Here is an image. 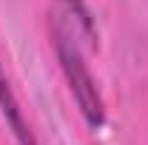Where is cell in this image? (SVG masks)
Masks as SVG:
<instances>
[{
    "mask_svg": "<svg viewBox=\"0 0 148 145\" xmlns=\"http://www.w3.org/2000/svg\"><path fill=\"white\" fill-rule=\"evenodd\" d=\"M54 54L86 125L94 131L103 128L106 125V100H103V91L97 85V77L91 74L86 57H83L80 40L74 37L71 29H63V26L54 29Z\"/></svg>",
    "mask_w": 148,
    "mask_h": 145,
    "instance_id": "cell-1",
    "label": "cell"
},
{
    "mask_svg": "<svg viewBox=\"0 0 148 145\" xmlns=\"http://www.w3.org/2000/svg\"><path fill=\"white\" fill-rule=\"evenodd\" d=\"M0 114H3L9 131L14 134L17 145H37L34 134H32V125H29V120H26V114H23V108L17 103V94H14L9 77L3 71V63H0Z\"/></svg>",
    "mask_w": 148,
    "mask_h": 145,
    "instance_id": "cell-2",
    "label": "cell"
},
{
    "mask_svg": "<svg viewBox=\"0 0 148 145\" xmlns=\"http://www.w3.org/2000/svg\"><path fill=\"white\" fill-rule=\"evenodd\" d=\"M57 6L63 9V14L71 23V31L77 40H86L88 46L97 43V26H94V14L86 0H57Z\"/></svg>",
    "mask_w": 148,
    "mask_h": 145,
    "instance_id": "cell-3",
    "label": "cell"
}]
</instances>
